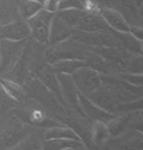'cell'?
Segmentation results:
<instances>
[{
    "label": "cell",
    "instance_id": "obj_1",
    "mask_svg": "<svg viewBox=\"0 0 143 150\" xmlns=\"http://www.w3.org/2000/svg\"><path fill=\"white\" fill-rule=\"evenodd\" d=\"M54 17L53 13H50L43 8L32 18L28 20V26L30 28L31 34L41 43H49L50 26Z\"/></svg>",
    "mask_w": 143,
    "mask_h": 150
},
{
    "label": "cell",
    "instance_id": "obj_2",
    "mask_svg": "<svg viewBox=\"0 0 143 150\" xmlns=\"http://www.w3.org/2000/svg\"><path fill=\"white\" fill-rule=\"evenodd\" d=\"M24 49V42L3 40L1 44L0 73H6L14 67Z\"/></svg>",
    "mask_w": 143,
    "mask_h": 150
},
{
    "label": "cell",
    "instance_id": "obj_3",
    "mask_svg": "<svg viewBox=\"0 0 143 150\" xmlns=\"http://www.w3.org/2000/svg\"><path fill=\"white\" fill-rule=\"evenodd\" d=\"M99 14L109 29L120 34H128L130 24L119 11L110 7H103L99 10Z\"/></svg>",
    "mask_w": 143,
    "mask_h": 150
},
{
    "label": "cell",
    "instance_id": "obj_4",
    "mask_svg": "<svg viewBox=\"0 0 143 150\" xmlns=\"http://www.w3.org/2000/svg\"><path fill=\"white\" fill-rule=\"evenodd\" d=\"M72 33H73V29L69 26L67 23L64 22L56 14H54L50 26V44L54 46L59 44V43L66 41V40H68L69 38L72 37Z\"/></svg>",
    "mask_w": 143,
    "mask_h": 150
},
{
    "label": "cell",
    "instance_id": "obj_5",
    "mask_svg": "<svg viewBox=\"0 0 143 150\" xmlns=\"http://www.w3.org/2000/svg\"><path fill=\"white\" fill-rule=\"evenodd\" d=\"M1 33L5 40L9 41H21L31 34L28 23L14 22L1 29Z\"/></svg>",
    "mask_w": 143,
    "mask_h": 150
},
{
    "label": "cell",
    "instance_id": "obj_6",
    "mask_svg": "<svg viewBox=\"0 0 143 150\" xmlns=\"http://www.w3.org/2000/svg\"><path fill=\"white\" fill-rule=\"evenodd\" d=\"M26 137L21 130H8L0 135V150H8L17 146Z\"/></svg>",
    "mask_w": 143,
    "mask_h": 150
},
{
    "label": "cell",
    "instance_id": "obj_7",
    "mask_svg": "<svg viewBox=\"0 0 143 150\" xmlns=\"http://www.w3.org/2000/svg\"><path fill=\"white\" fill-rule=\"evenodd\" d=\"M75 145L73 139H50L43 141L44 150H64Z\"/></svg>",
    "mask_w": 143,
    "mask_h": 150
},
{
    "label": "cell",
    "instance_id": "obj_8",
    "mask_svg": "<svg viewBox=\"0 0 143 150\" xmlns=\"http://www.w3.org/2000/svg\"><path fill=\"white\" fill-rule=\"evenodd\" d=\"M42 9H43V4H41L37 1H33V0H26L22 4L20 11H21L22 16L25 19L29 20Z\"/></svg>",
    "mask_w": 143,
    "mask_h": 150
},
{
    "label": "cell",
    "instance_id": "obj_9",
    "mask_svg": "<svg viewBox=\"0 0 143 150\" xmlns=\"http://www.w3.org/2000/svg\"><path fill=\"white\" fill-rule=\"evenodd\" d=\"M75 135L71 130L65 128H51L45 132L44 140L50 139H73Z\"/></svg>",
    "mask_w": 143,
    "mask_h": 150
},
{
    "label": "cell",
    "instance_id": "obj_10",
    "mask_svg": "<svg viewBox=\"0 0 143 150\" xmlns=\"http://www.w3.org/2000/svg\"><path fill=\"white\" fill-rule=\"evenodd\" d=\"M20 150H44L43 142L35 136H26L18 144Z\"/></svg>",
    "mask_w": 143,
    "mask_h": 150
},
{
    "label": "cell",
    "instance_id": "obj_11",
    "mask_svg": "<svg viewBox=\"0 0 143 150\" xmlns=\"http://www.w3.org/2000/svg\"><path fill=\"white\" fill-rule=\"evenodd\" d=\"M0 83L3 86L4 90L9 93V96L11 98H13L14 100H20L23 96V91L16 83H13L9 80H0Z\"/></svg>",
    "mask_w": 143,
    "mask_h": 150
},
{
    "label": "cell",
    "instance_id": "obj_12",
    "mask_svg": "<svg viewBox=\"0 0 143 150\" xmlns=\"http://www.w3.org/2000/svg\"><path fill=\"white\" fill-rule=\"evenodd\" d=\"M40 80L42 81L51 91H54V93H56V88H57V91H59L58 79L55 78V76L53 75L52 72L47 71V70H43L42 72L40 73Z\"/></svg>",
    "mask_w": 143,
    "mask_h": 150
},
{
    "label": "cell",
    "instance_id": "obj_13",
    "mask_svg": "<svg viewBox=\"0 0 143 150\" xmlns=\"http://www.w3.org/2000/svg\"><path fill=\"white\" fill-rule=\"evenodd\" d=\"M70 9H85V3L81 0H60L58 11Z\"/></svg>",
    "mask_w": 143,
    "mask_h": 150
},
{
    "label": "cell",
    "instance_id": "obj_14",
    "mask_svg": "<svg viewBox=\"0 0 143 150\" xmlns=\"http://www.w3.org/2000/svg\"><path fill=\"white\" fill-rule=\"evenodd\" d=\"M128 34L133 38L134 40L139 42L143 41V27L137 26V25H129Z\"/></svg>",
    "mask_w": 143,
    "mask_h": 150
},
{
    "label": "cell",
    "instance_id": "obj_15",
    "mask_svg": "<svg viewBox=\"0 0 143 150\" xmlns=\"http://www.w3.org/2000/svg\"><path fill=\"white\" fill-rule=\"evenodd\" d=\"M8 150H20L19 149V146H15V147H12V148H10V149H8Z\"/></svg>",
    "mask_w": 143,
    "mask_h": 150
},
{
    "label": "cell",
    "instance_id": "obj_16",
    "mask_svg": "<svg viewBox=\"0 0 143 150\" xmlns=\"http://www.w3.org/2000/svg\"><path fill=\"white\" fill-rule=\"evenodd\" d=\"M140 47H141V50L143 51V41L140 42Z\"/></svg>",
    "mask_w": 143,
    "mask_h": 150
},
{
    "label": "cell",
    "instance_id": "obj_17",
    "mask_svg": "<svg viewBox=\"0 0 143 150\" xmlns=\"http://www.w3.org/2000/svg\"><path fill=\"white\" fill-rule=\"evenodd\" d=\"M81 1H83V2H84V3H86V1H88V0H81Z\"/></svg>",
    "mask_w": 143,
    "mask_h": 150
},
{
    "label": "cell",
    "instance_id": "obj_18",
    "mask_svg": "<svg viewBox=\"0 0 143 150\" xmlns=\"http://www.w3.org/2000/svg\"><path fill=\"white\" fill-rule=\"evenodd\" d=\"M142 2H143V0H141V1L139 2V4H140V3H142Z\"/></svg>",
    "mask_w": 143,
    "mask_h": 150
}]
</instances>
